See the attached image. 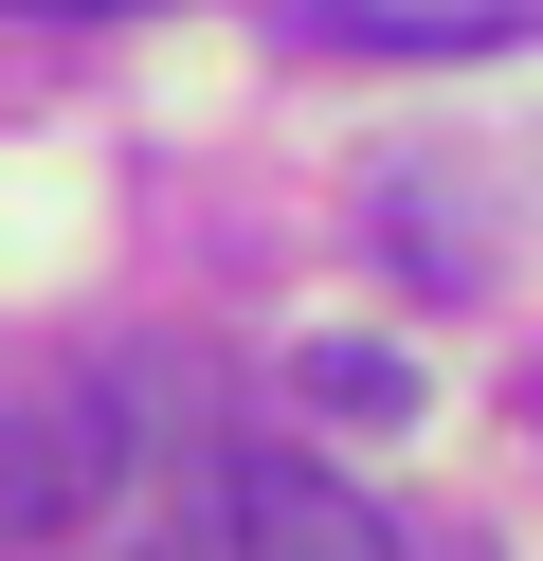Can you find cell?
I'll return each mask as SVG.
<instances>
[{
  "instance_id": "cell-1",
  "label": "cell",
  "mask_w": 543,
  "mask_h": 561,
  "mask_svg": "<svg viewBox=\"0 0 543 561\" xmlns=\"http://www.w3.org/2000/svg\"><path fill=\"white\" fill-rule=\"evenodd\" d=\"M217 525H236V561H398V525L326 453H217Z\"/></svg>"
},
{
  "instance_id": "cell-2",
  "label": "cell",
  "mask_w": 543,
  "mask_h": 561,
  "mask_svg": "<svg viewBox=\"0 0 543 561\" xmlns=\"http://www.w3.org/2000/svg\"><path fill=\"white\" fill-rule=\"evenodd\" d=\"M109 489V399H19L0 416V543H55Z\"/></svg>"
},
{
  "instance_id": "cell-3",
  "label": "cell",
  "mask_w": 543,
  "mask_h": 561,
  "mask_svg": "<svg viewBox=\"0 0 543 561\" xmlns=\"http://www.w3.org/2000/svg\"><path fill=\"white\" fill-rule=\"evenodd\" d=\"M290 37H326V55H507L525 0H290Z\"/></svg>"
},
{
  "instance_id": "cell-4",
  "label": "cell",
  "mask_w": 543,
  "mask_h": 561,
  "mask_svg": "<svg viewBox=\"0 0 543 561\" xmlns=\"http://www.w3.org/2000/svg\"><path fill=\"white\" fill-rule=\"evenodd\" d=\"M308 399L326 416H417V380H398L381 344H308Z\"/></svg>"
}]
</instances>
